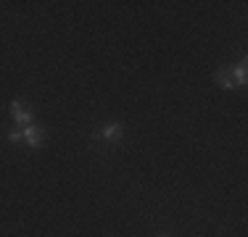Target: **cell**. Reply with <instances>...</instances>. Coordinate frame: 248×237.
Segmentation results:
<instances>
[{"label":"cell","instance_id":"1","mask_svg":"<svg viewBox=\"0 0 248 237\" xmlns=\"http://www.w3.org/2000/svg\"><path fill=\"white\" fill-rule=\"evenodd\" d=\"M124 132H127V127H124L122 121H108V124H103V127H98L95 132H93V137L108 145V142H119L124 137Z\"/></svg>","mask_w":248,"mask_h":237},{"label":"cell","instance_id":"2","mask_svg":"<svg viewBox=\"0 0 248 237\" xmlns=\"http://www.w3.org/2000/svg\"><path fill=\"white\" fill-rule=\"evenodd\" d=\"M8 111H11V118L16 121V127H29V124H34V114L24 100H11Z\"/></svg>","mask_w":248,"mask_h":237},{"label":"cell","instance_id":"3","mask_svg":"<svg viewBox=\"0 0 248 237\" xmlns=\"http://www.w3.org/2000/svg\"><path fill=\"white\" fill-rule=\"evenodd\" d=\"M45 140H48V134H45V129H43V127H37V124L21 127V142H24L27 148L37 150V148H43V145H45Z\"/></svg>","mask_w":248,"mask_h":237},{"label":"cell","instance_id":"4","mask_svg":"<svg viewBox=\"0 0 248 237\" xmlns=\"http://www.w3.org/2000/svg\"><path fill=\"white\" fill-rule=\"evenodd\" d=\"M214 79L219 87H224V90H238V87H235V79H232V66H219L214 74Z\"/></svg>","mask_w":248,"mask_h":237},{"label":"cell","instance_id":"5","mask_svg":"<svg viewBox=\"0 0 248 237\" xmlns=\"http://www.w3.org/2000/svg\"><path fill=\"white\" fill-rule=\"evenodd\" d=\"M232 79H235V87H246L248 82V66H246V58L240 63H235L232 66Z\"/></svg>","mask_w":248,"mask_h":237},{"label":"cell","instance_id":"6","mask_svg":"<svg viewBox=\"0 0 248 237\" xmlns=\"http://www.w3.org/2000/svg\"><path fill=\"white\" fill-rule=\"evenodd\" d=\"M5 137H8V142H21V127H14Z\"/></svg>","mask_w":248,"mask_h":237},{"label":"cell","instance_id":"7","mask_svg":"<svg viewBox=\"0 0 248 237\" xmlns=\"http://www.w3.org/2000/svg\"><path fill=\"white\" fill-rule=\"evenodd\" d=\"M158 237H169V235H158Z\"/></svg>","mask_w":248,"mask_h":237}]
</instances>
